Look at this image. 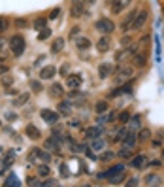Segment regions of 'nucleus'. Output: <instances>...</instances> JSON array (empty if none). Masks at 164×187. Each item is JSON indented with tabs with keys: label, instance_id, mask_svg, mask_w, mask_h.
Wrapping results in <instances>:
<instances>
[{
	"label": "nucleus",
	"instance_id": "nucleus-1",
	"mask_svg": "<svg viewBox=\"0 0 164 187\" xmlns=\"http://www.w3.org/2000/svg\"><path fill=\"white\" fill-rule=\"evenodd\" d=\"M10 44H11V51H13V55H15V57H19L21 53L25 51V38H23L21 34L11 36Z\"/></svg>",
	"mask_w": 164,
	"mask_h": 187
},
{
	"label": "nucleus",
	"instance_id": "nucleus-2",
	"mask_svg": "<svg viewBox=\"0 0 164 187\" xmlns=\"http://www.w3.org/2000/svg\"><path fill=\"white\" fill-rule=\"evenodd\" d=\"M94 29L100 30V32H104V34H109V32L115 30V25H113L111 19H98L94 23Z\"/></svg>",
	"mask_w": 164,
	"mask_h": 187
},
{
	"label": "nucleus",
	"instance_id": "nucleus-3",
	"mask_svg": "<svg viewBox=\"0 0 164 187\" xmlns=\"http://www.w3.org/2000/svg\"><path fill=\"white\" fill-rule=\"evenodd\" d=\"M83 13H85L83 2H79V0H74V2H72V6H70V15H72V17H81Z\"/></svg>",
	"mask_w": 164,
	"mask_h": 187
},
{
	"label": "nucleus",
	"instance_id": "nucleus-4",
	"mask_svg": "<svg viewBox=\"0 0 164 187\" xmlns=\"http://www.w3.org/2000/svg\"><path fill=\"white\" fill-rule=\"evenodd\" d=\"M145 21H147V11L142 10L140 13H136V19H134V23H132V29H134V30H140V29L145 25Z\"/></svg>",
	"mask_w": 164,
	"mask_h": 187
},
{
	"label": "nucleus",
	"instance_id": "nucleus-5",
	"mask_svg": "<svg viewBox=\"0 0 164 187\" xmlns=\"http://www.w3.org/2000/svg\"><path fill=\"white\" fill-rule=\"evenodd\" d=\"M125 170V165H115V166H111L109 170H106V172H102L98 178L102 180V178H113V176H117V174H121V172Z\"/></svg>",
	"mask_w": 164,
	"mask_h": 187
},
{
	"label": "nucleus",
	"instance_id": "nucleus-6",
	"mask_svg": "<svg viewBox=\"0 0 164 187\" xmlns=\"http://www.w3.org/2000/svg\"><path fill=\"white\" fill-rule=\"evenodd\" d=\"M40 115H42V119H45L47 123H55L58 119V113L57 112H51V110H42L40 112Z\"/></svg>",
	"mask_w": 164,
	"mask_h": 187
},
{
	"label": "nucleus",
	"instance_id": "nucleus-7",
	"mask_svg": "<svg viewBox=\"0 0 164 187\" xmlns=\"http://www.w3.org/2000/svg\"><path fill=\"white\" fill-rule=\"evenodd\" d=\"M136 140L138 138H136L134 132H125V136H123V144H125V148H128V149L136 144Z\"/></svg>",
	"mask_w": 164,
	"mask_h": 187
},
{
	"label": "nucleus",
	"instance_id": "nucleus-8",
	"mask_svg": "<svg viewBox=\"0 0 164 187\" xmlns=\"http://www.w3.org/2000/svg\"><path fill=\"white\" fill-rule=\"evenodd\" d=\"M55 74H57V68L55 66H45V68H42V72H40V77H42V80H51Z\"/></svg>",
	"mask_w": 164,
	"mask_h": 187
},
{
	"label": "nucleus",
	"instance_id": "nucleus-9",
	"mask_svg": "<svg viewBox=\"0 0 164 187\" xmlns=\"http://www.w3.org/2000/svg\"><path fill=\"white\" fill-rule=\"evenodd\" d=\"M145 163H147V157H145V155H136V157L130 161V165L134 166V168H142Z\"/></svg>",
	"mask_w": 164,
	"mask_h": 187
},
{
	"label": "nucleus",
	"instance_id": "nucleus-10",
	"mask_svg": "<svg viewBox=\"0 0 164 187\" xmlns=\"http://www.w3.org/2000/svg\"><path fill=\"white\" fill-rule=\"evenodd\" d=\"M134 19H136V13L132 11L130 15L126 17L125 21H123V27H121V30H123V32H126V30H130V29H132V23H134Z\"/></svg>",
	"mask_w": 164,
	"mask_h": 187
},
{
	"label": "nucleus",
	"instance_id": "nucleus-11",
	"mask_svg": "<svg viewBox=\"0 0 164 187\" xmlns=\"http://www.w3.org/2000/svg\"><path fill=\"white\" fill-rule=\"evenodd\" d=\"M26 134H29V138H32V140L40 138V130L36 129L34 125H26Z\"/></svg>",
	"mask_w": 164,
	"mask_h": 187
},
{
	"label": "nucleus",
	"instance_id": "nucleus-12",
	"mask_svg": "<svg viewBox=\"0 0 164 187\" xmlns=\"http://www.w3.org/2000/svg\"><path fill=\"white\" fill-rule=\"evenodd\" d=\"M81 85V77L79 76H70L68 77V87L70 89H77Z\"/></svg>",
	"mask_w": 164,
	"mask_h": 187
},
{
	"label": "nucleus",
	"instance_id": "nucleus-13",
	"mask_svg": "<svg viewBox=\"0 0 164 187\" xmlns=\"http://www.w3.org/2000/svg\"><path fill=\"white\" fill-rule=\"evenodd\" d=\"M0 83H2L4 87H10V85H13V76L8 74V72L2 74V76H0Z\"/></svg>",
	"mask_w": 164,
	"mask_h": 187
},
{
	"label": "nucleus",
	"instance_id": "nucleus-14",
	"mask_svg": "<svg viewBox=\"0 0 164 187\" xmlns=\"http://www.w3.org/2000/svg\"><path fill=\"white\" fill-rule=\"evenodd\" d=\"M109 49V38L108 36H102L98 40V51H108Z\"/></svg>",
	"mask_w": 164,
	"mask_h": 187
},
{
	"label": "nucleus",
	"instance_id": "nucleus-15",
	"mask_svg": "<svg viewBox=\"0 0 164 187\" xmlns=\"http://www.w3.org/2000/svg\"><path fill=\"white\" fill-rule=\"evenodd\" d=\"M26 102H29V93H23L13 100V106H25Z\"/></svg>",
	"mask_w": 164,
	"mask_h": 187
},
{
	"label": "nucleus",
	"instance_id": "nucleus-16",
	"mask_svg": "<svg viewBox=\"0 0 164 187\" xmlns=\"http://www.w3.org/2000/svg\"><path fill=\"white\" fill-rule=\"evenodd\" d=\"M62 47H64V38H58V40H55V42H53L51 51H53V53H58Z\"/></svg>",
	"mask_w": 164,
	"mask_h": 187
},
{
	"label": "nucleus",
	"instance_id": "nucleus-17",
	"mask_svg": "<svg viewBox=\"0 0 164 187\" xmlns=\"http://www.w3.org/2000/svg\"><path fill=\"white\" fill-rule=\"evenodd\" d=\"M98 74H100V77H108L109 74H111V66H109V64H100Z\"/></svg>",
	"mask_w": 164,
	"mask_h": 187
},
{
	"label": "nucleus",
	"instance_id": "nucleus-18",
	"mask_svg": "<svg viewBox=\"0 0 164 187\" xmlns=\"http://www.w3.org/2000/svg\"><path fill=\"white\" fill-rule=\"evenodd\" d=\"M94 110H96V113H104L108 110V102H106V100H98L96 106H94Z\"/></svg>",
	"mask_w": 164,
	"mask_h": 187
},
{
	"label": "nucleus",
	"instance_id": "nucleus-19",
	"mask_svg": "<svg viewBox=\"0 0 164 187\" xmlns=\"http://www.w3.org/2000/svg\"><path fill=\"white\" fill-rule=\"evenodd\" d=\"M100 132H102V129H100V127H94V129H89L87 130V138H98L100 136Z\"/></svg>",
	"mask_w": 164,
	"mask_h": 187
},
{
	"label": "nucleus",
	"instance_id": "nucleus-20",
	"mask_svg": "<svg viewBox=\"0 0 164 187\" xmlns=\"http://www.w3.org/2000/svg\"><path fill=\"white\" fill-rule=\"evenodd\" d=\"M58 112H61V113H62V115H68V113H70V112H72V108H70V104H68V102H61V104H58Z\"/></svg>",
	"mask_w": 164,
	"mask_h": 187
},
{
	"label": "nucleus",
	"instance_id": "nucleus-21",
	"mask_svg": "<svg viewBox=\"0 0 164 187\" xmlns=\"http://www.w3.org/2000/svg\"><path fill=\"white\" fill-rule=\"evenodd\" d=\"M76 45H77L79 49H87V47H91V40H89V38H79Z\"/></svg>",
	"mask_w": 164,
	"mask_h": 187
},
{
	"label": "nucleus",
	"instance_id": "nucleus-22",
	"mask_svg": "<svg viewBox=\"0 0 164 187\" xmlns=\"http://www.w3.org/2000/svg\"><path fill=\"white\" fill-rule=\"evenodd\" d=\"M45 23H47V19H45V17H38V19L34 21V29H38V30L45 29Z\"/></svg>",
	"mask_w": 164,
	"mask_h": 187
},
{
	"label": "nucleus",
	"instance_id": "nucleus-23",
	"mask_svg": "<svg viewBox=\"0 0 164 187\" xmlns=\"http://www.w3.org/2000/svg\"><path fill=\"white\" fill-rule=\"evenodd\" d=\"M40 153H42V151H40L38 148H34L32 151H30V155H29V163H34L36 159H40Z\"/></svg>",
	"mask_w": 164,
	"mask_h": 187
},
{
	"label": "nucleus",
	"instance_id": "nucleus-24",
	"mask_svg": "<svg viewBox=\"0 0 164 187\" xmlns=\"http://www.w3.org/2000/svg\"><path fill=\"white\" fill-rule=\"evenodd\" d=\"M51 95H53V97H61V95H62V87L58 83H55L51 87Z\"/></svg>",
	"mask_w": 164,
	"mask_h": 187
},
{
	"label": "nucleus",
	"instance_id": "nucleus-25",
	"mask_svg": "<svg viewBox=\"0 0 164 187\" xmlns=\"http://www.w3.org/2000/svg\"><path fill=\"white\" fill-rule=\"evenodd\" d=\"M134 59H136V64L138 66H145V53H138Z\"/></svg>",
	"mask_w": 164,
	"mask_h": 187
},
{
	"label": "nucleus",
	"instance_id": "nucleus-26",
	"mask_svg": "<svg viewBox=\"0 0 164 187\" xmlns=\"http://www.w3.org/2000/svg\"><path fill=\"white\" fill-rule=\"evenodd\" d=\"M102 148H104V142H102V140H94V142L91 144V149H94V151H100Z\"/></svg>",
	"mask_w": 164,
	"mask_h": 187
},
{
	"label": "nucleus",
	"instance_id": "nucleus-27",
	"mask_svg": "<svg viewBox=\"0 0 164 187\" xmlns=\"http://www.w3.org/2000/svg\"><path fill=\"white\" fill-rule=\"evenodd\" d=\"M51 36V29H42L40 30V34H38V38L40 40H45V38H49Z\"/></svg>",
	"mask_w": 164,
	"mask_h": 187
},
{
	"label": "nucleus",
	"instance_id": "nucleus-28",
	"mask_svg": "<svg viewBox=\"0 0 164 187\" xmlns=\"http://www.w3.org/2000/svg\"><path fill=\"white\" fill-rule=\"evenodd\" d=\"M10 27V23H8V19H4V17H0V32H4V30Z\"/></svg>",
	"mask_w": 164,
	"mask_h": 187
},
{
	"label": "nucleus",
	"instance_id": "nucleus-29",
	"mask_svg": "<svg viewBox=\"0 0 164 187\" xmlns=\"http://www.w3.org/2000/svg\"><path fill=\"white\" fill-rule=\"evenodd\" d=\"M128 119H130V113H128V112H121V113H119V121H121V123H126Z\"/></svg>",
	"mask_w": 164,
	"mask_h": 187
},
{
	"label": "nucleus",
	"instance_id": "nucleus-30",
	"mask_svg": "<svg viewBox=\"0 0 164 187\" xmlns=\"http://www.w3.org/2000/svg\"><path fill=\"white\" fill-rule=\"evenodd\" d=\"M111 10H113V13H119V11L123 10V6L119 4V0H115V2H113V8H111Z\"/></svg>",
	"mask_w": 164,
	"mask_h": 187
},
{
	"label": "nucleus",
	"instance_id": "nucleus-31",
	"mask_svg": "<svg viewBox=\"0 0 164 187\" xmlns=\"http://www.w3.org/2000/svg\"><path fill=\"white\" fill-rule=\"evenodd\" d=\"M40 159H42V161H45V163H49V161H51V155L45 153V151H42V153H40Z\"/></svg>",
	"mask_w": 164,
	"mask_h": 187
},
{
	"label": "nucleus",
	"instance_id": "nucleus-32",
	"mask_svg": "<svg viewBox=\"0 0 164 187\" xmlns=\"http://www.w3.org/2000/svg\"><path fill=\"white\" fill-rule=\"evenodd\" d=\"M140 138H142V140L151 138V132H149V130H142V132H140Z\"/></svg>",
	"mask_w": 164,
	"mask_h": 187
},
{
	"label": "nucleus",
	"instance_id": "nucleus-33",
	"mask_svg": "<svg viewBox=\"0 0 164 187\" xmlns=\"http://www.w3.org/2000/svg\"><path fill=\"white\" fill-rule=\"evenodd\" d=\"M13 23H15V27H21V29H23V27H26V21L25 19H15Z\"/></svg>",
	"mask_w": 164,
	"mask_h": 187
},
{
	"label": "nucleus",
	"instance_id": "nucleus-34",
	"mask_svg": "<svg viewBox=\"0 0 164 187\" xmlns=\"http://www.w3.org/2000/svg\"><path fill=\"white\" fill-rule=\"evenodd\" d=\"M130 42H132V40L128 38V36H125V38H123V42H121V45H123V47H128Z\"/></svg>",
	"mask_w": 164,
	"mask_h": 187
},
{
	"label": "nucleus",
	"instance_id": "nucleus-35",
	"mask_svg": "<svg viewBox=\"0 0 164 187\" xmlns=\"http://www.w3.org/2000/svg\"><path fill=\"white\" fill-rule=\"evenodd\" d=\"M58 13H61V10H58V8H55V10L51 11V15H49V19H57Z\"/></svg>",
	"mask_w": 164,
	"mask_h": 187
},
{
	"label": "nucleus",
	"instance_id": "nucleus-36",
	"mask_svg": "<svg viewBox=\"0 0 164 187\" xmlns=\"http://www.w3.org/2000/svg\"><path fill=\"white\" fill-rule=\"evenodd\" d=\"M130 87H132V81H128L126 85H123V87H121V93H128V91H130Z\"/></svg>",
	"mask_w": 164,
	"mask_h": 187
},
{
	"label": "nucleus",
	"instance_id": "nucleus-37",
	"mask_svg": "<svg viewBox=\"0 0 164 187\" xmlns=\"http://www.w3.org/2000/svg\"><path fill=\"white\" fill-rule=\"evenodd\" d=\"M30 85H32V89H34V91H42V83H40V81H32Z\"/></svg>",
	"mask_w": 164,
	"mask_h": 187
},
{
	"label": "nucleus",
	"instance_id": "nucleus-38",
	"mask_svg": "<svg viewBox=\"0 0 164 187\" xmlns=\"http://www.w3.org/2000/svg\"><path fill=\"white\" fill-rule=\"evenodd\" d=\"M40 174H42V176H47V174H49V166H40Z\"/></svg>",
	"mask_w": 164,
	"mask_h": 187
},
{
	"label": "nucleus",
	"instance_id": "nucleus-39",
	"mask_svg": "<svg viewBox=\"0 0 164 187\" xmlns=\"http://www.w3.org/2000/svg\"><path fill=\"white\" fill-rule=\"evenodd\" d=\"M121 74H123V76H130V74H132V68H128V66H126V68H123V70H121Z\"/></svg>",
	"mask_w": 164,
	"mask_h": 187
},
{
	"label": "nucleus",
	"instance_id": "nucleus-40",
	"mask_svg": "<svg viewBox=\"0 0 164 187\" xmlns=\"http://www.w3.org/2000/svg\"><path fill=\"white\" fill-rule=\"evenodd\" d=\"M77 34H79V27H74V29L70 30V36L74 38V36H77Z\"/></svg>",
	"mask_w": 164,
	"mask_h": 187
},
{
	"label": "nucleus",
	"instance_id": "nucleus-41",
	"mask_svg": "<svg viewBox=\"0 0 164 187\" xmlns=\"http://www.w3.org/2000/svg\"><path fill=\"white\" fill-rule=\"evenodd\" d=\"M102 159H104V161H109V159H113V153H111V151L104 153V155H102Z\"/></svg>",
	"mask_w": 164,
	"mask_h": 187
},
{
	"label": "nucleus",
	"instance_id": "nucleus-42",
	"mask_svg": "<svg viewBox=\"0 0 164 187\" xmlns=\"http://www.w3.org/2000/svg\"><path fill=\"white\" fill-rule=\"evenodd\" d=\"M8 70H10V68H8L6 64H2V62H0V76H2V74H6Z\"/></svg>",
	"mask_w": 164,
	"mask_h": 187
},
{
	"label": "nucleus",
	"instance_id": "nucleus-43",
	"mask_svg": "<svg viewBox=\"0 0 164 187\" xmlns=\"http://www.w3.org/2000/svg\"><path fill=\"white\" fill-rule=\"evenodd\" d=\"M145 180H147V183H155V181H157L158 178H157V176H147Z\"/></svg>",
	"mask_w": 164,
	"mask_h": 187
},
{
	"label": "nucleus",
	"instance_id": "nucleus-44",
	"mask_svg": "<svg viewBox=\"0 0 164 187\" xmlns=\"http://www.w3.org/2000/svg\"><path fill=\"white\" fill-rule=\"evenodd\" d=\"M121 157H130V151H128V148H125L121 151Z\"/></svg>",
	"mask_w": 164,
	"mask_h": 187
},
{
	"label": "nucleus",
	"instance_id": "nucleus-45",
	"mask_svg": "<svg viewBox=\"0 0 164 187\" xmlns=\"http://www.w3.org/2000/svg\"><path fill=\"white\" fill-rule=\"evenodd\" d=\"M130 2H132V0H121V2H119V4H121V6H123V8H126V6H128V4H130Z\"/></svg>",
	"mask_w": 164,
	"mask_h": 187
},
{
	"label": "nucleus",
	"instance_id": "nucleus-46",
	"mask_svg": "<svg viewBox=\"0 0 164 187\" xmlns=\"http://www.w3.org/2000/svg\"><path fill=\"white\" fill-rule=\"evenodd\" d=\"M66 72H68V64H64V66L61 68V74H62V76H66Z\"/></svg>",
	"mask_w": 164,
	"mask_h": 187
},
{
	"label": "nucleus",
	"instance_id": "nucleus-47",
	"mask_svg": "<svg viewBox=\"0 0 164 187\" xmlns=\"http://www.w3.org/2000/svg\"><path fill=\"white\" fill-rule=\"evenodd\" d=\"M149 165H151V166H160V161H151Z\"/></svg>",
	"mask_w": 164,
	"mask_h": 187
},
{
	"label": "nucleus",
	"instance_id": "nucleus-48",
	"mask_svg": "<svg viewBox=\"0 0 164 187\" xmlns=\"http://www.w3.org/2000/svg\"><path fill=\"white\" fill-rule=\"evenodd\" d=\"M126 185H138V180H136V178H134V180H130V181H128V183H126Z\"/></svg>",
	"mask_w": 164,
	"mask_h": 187
},
{
	"label": "nucleus",
	"instance_id": "nucleus-49",
	"mask_svg": "<svg viewBox=\"0 0 164 187\" xmlns=\"http://www.w3.org/2000/svg\"><path fill=\"white\" fill-rule=\"evenodd\" d=\"M4 47V42H2V40H0V49H2Z\"/></svg>",
	"mask_w": 164,
	"mask_h": 187
},
{
	"label": "nucleus",
	"instance_id": "nucleus-50",
	"mask_svg": "<svg viewBox=\"0 0 164 187\" xmlns=\"http://www.w3.org/2000/svg\"><path fill=\"white\" fill-rule=\"evenodd\" d=\"M87 2H89V4H93V2H94V0H87Z\"/></svg>",
	"mask_w": 164,
	"mask_h": 187
},
{
	"label": "nucleus",
	"instance_id": "nucleus-51",
	"mask_svg": "<svg viewBox=\"0 0 164 187\" xmlns=\"http://www.w3.org/2000/svg\"><path fill=\"white\" fill-rule=\"evenodd\" d=\"M0 153H2V148H0Z\"/></svg>",
	"mask_w": 164,
	"mask_h": 187
}]
</instances>
